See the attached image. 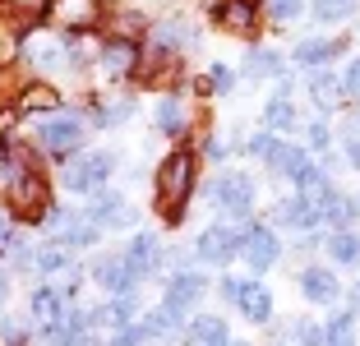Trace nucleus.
<instances>
[{"instance_id": "1", "label": "nucleus", "mask_w": 360, "mask_h": 346, "mask_svg": "<svg viewBox=\"0 0 360 346\" xmlns=\"http://www.w3.org/2000/svg\"><path fill=\"white\" fill-rule=\"evenodd\" d=\"M190 185H194V158L190 153L167 158L158 167V208L167 212V217H176L180 203H185V194H190Z\"/></svg>"}, {"instance_id": "2", "label": "nucleus", "mask_w": 360, "mask_h": 346, "mask_svg": "<svg viewBox=\"0 0 360 346\" xmlns=\"http://www.w3.org/2000/svg\"><path fill=\"white\" fill-rule=\"evenodd\" d=\"M46 185H42V176H14V185H10V208L19 212V217H28V222H37V217H46Z\"/></svg>"}, {"instance_id": "3", "label": "nucleus", "mask_w": 360, "mask_h": 346, "mask_svg": "<svg viewBox=\"0 0 360 346\" xmlns=\"http://www.w3.org/2000/svg\"><path fill=\"white\" fill-rule=\"evenodd\" d=\"M111 167H116L111 153H84V158H75L70 167H65V185L70 189H93V185H102V180L111 176Z\"/></svg>"}, {"instance_id": "4", "label": "nucleus", "mask_w": 360, "mask_h": 346, "mask_svg": "<svg viewBox=\"0 0 360 346\" xmlns=\"http://www.w3.org/2000/svg\"><path fill=\"white\" fill-rule=\"evenodd\" d=\"M84 120L79 115H51V120H42V129H37V139H42V148H51V153H70V148L84 143Z\"/></svg>"}, {"instance_id": "5", "label": "nucleus", "mask_w": 360, "mask_h": 346, "mask_svg": "<svg viewBox=\"0 0 360 346\" xmlns=\"http://www.w3.org/2000/svg\"><path fill=\"white\" fill-rule=\"evenodd\" d=\"M208 194H212V203H222V208L236 212V217L255 208V185H250L245 176H222V180H212Z\"/></svg>"}, {"instance_id": "6", "label": "nucleus", "mask_w": 360, "mask_h": 346, "mask_svg": "<svg viewBox=\"0 0 360 346\" xmlns=\"http://www.w3.org/2000/svg\"><path fill=\"white\" fill-rule=\"evenodd\" d=\"M240 254L250 259V268H255V273L273 268V263H277V241H273V231H264V226L245 231V236H240Z\"/></svg>"}, {"instance_id": "7", "label": "nucleus", "mask_w": 360, "mask_h": 346, "mask_svg": "<svg viewBox=\"0 0 360 346\" xmlns=\"http://www.w3.org/2000/svg\"><path fill=\"white\" fill-rule=\"evenodd\" d=\"M93 277H97V286H106V291H116V295H125L129 286H134V273H129L125 254H106V259H97Z\"/></svg>"}, {"instance_id": "8", "label": "nucleus", "mask_w": 360, "mask_h": 346, "mask_svg": "<svg viewBox=\"0 0 360 346\" xmlns=\"http://www.w3.org/2000/svg\"><path fill=\"white\" fill-rule=\"evenodd\" d=\"M199 295H203V277L199 273H176V277H171V286H167V309L180 319L194 300H199Z\"/></svg>"}, {"instance_id": "9", "label": "nucleus", "mask_w": 360, "mask_h": 346, "mask_svg": "<svg viewBox=\"0 0 360 346\" xmlns=\"http://www.w3.org/2000/svg\"><path fill=\"white\" fill-rule=\"evenodd\" d=\"M88 217H93L97 226H134V208H129L120 194H97Z\"/></svg>"}, {"instance_id": "10", "label": "nucleus", "mask_w": 360, "mask_h": 346, "mask_svg": "<svg viewBox=\"0 0 360 346\" xmlns=\"http://www.w3.org/2000/svg\"><path fill=\"white\" fill-rule=\"evenodd\" d=\"M199 254H203L208 263H226L231 254H240V236H236L231 226H212V231H203Z\"/></svg>"}, {"instance_id": "11", "label": "nucleus", "mask_w": 360, "mask_h": 346, "mask_svg": "<svg viewBox=\"0 0 360 346\" xmlns=\"http://www.w3.org/2000/svg\"><path fill=\"white\" fill-rule=\"evenodd\" d=\"M236 305L245 309V319H250V323H268V319H273V295H268L264 286H255V282L236 291Z\"/></svg>"}, {"instance_id": "12", "label": "nucleus", "mask_w": 360, "mask_h": 346, "mask_svg": "<svg viewBox=\"0 0 360 346\" xmlns=\"http://www.w3.org/2000/svg\"><path fill=\"white\" fill-rule=\"evenodd\" d=\"M300 291H305L314 305H328V300H338V277H333L328 268H305V277H300Z\"/></svg>"}, {"instance_id": "13", "label": "nucleus", "mask_w": 360, "mask_h": 346, "mask_svg": "<svg viewBox=\"0 0 360 346\" xmlns=\"http://www.w3.org/2000/svg\"><path fill=\"white\" fill-rule=\"evenodd\" d=\"M23 51H28V65H32V70L51 74V70H60V51H65V46L56 42V37H28V46H23Z\"/></svg>"}, {"instance_id": "14", "label": "nucleus", "mask_w": 360, "mask_h": 346, "mask_svg": "<svg viewBox=\"0 0 360 346\" xmlns=\"http://www.w3.org/2000/svg\"><path fill=\"white\" fill-rule=\"evenodd\" d=\"M125 263H129V273H134V282H139V277H148L153 268H158V236H139V241L129 245Z\"/></svg>"}, {"instance_id": "15", "label": "nucleus", "mask_w": 360, "mask_h": 346, "mask_svg": "<svg viewBox=\"0 0 360 346\" xmlns=\"http://www.w3.org/2000/svg\"><path fill=\"white\" fill-rule=\"evenodd\" d=\"M217 19H222L226 32H250L255 28V0H222Z\"/></svg>"}, {"instance_id": "16", "label": "nucleus", "mask_w": 360, "mask_h": 346, "mask_svg": "<svg viewBox=\"0 0 360 346\" xmlns=\"http://www.w3.org/2000/svg\"><path fill=\"white\" fill-rule=\"evenodd\" d=\"M190 346H231V337H226V323L217 314H203L199 323L190 328Z\"/></svg>"}, {"instance_id": "17", "label": "nucleus", "mask_w": 360, "mask_h": 346, "mask_svg": "<svg viewBox=\"0 0 360 346\" xmlns=\"http://www.w3.org/2000/svg\"><path fill=\"white\" fill-rule=\"evenodd\" d=\"M323 346H356V314H333L323 328Z\"/></svg>"}, {"instance_id": "18", "label": "nucleus", "mask_w": 360, "mask_h": 346, "mask_svg": "<svg viewBox=\"0 0 360 346\" xmlns=\"http://www.w3.org/2000/svg\"><path fill=\"white\" fill-rule=\"evenodd\" d=\"M46 5L51 0H0V14L5 19H19V23H32V19H42Z\"/></svg>"}, {"instance_id": "19", "label": "nucleus", "mask_w": 360, "mask_h": 346, "mask_svg": "<svg viewBox=\"0 0 360 346\" xmlns=\"http://www.w3.org/2000/svg\"><path fill=\"white\" fill-rule=\"evenodd\" d=\"M129 65H134V46L129 42H106L102 46V70L106 74H125Z\"/></svg>"}, {"instance_id": "20", "label": "nucleus", "mask_w": 360, "mask_h": 346, "mask_svg": "<svg viewBox=\"0 0 360 346\" xmlns=\"http://www.w3.org/2000/svg\"><path fill=\"white\" fill-rule=\"evenodd\" d=\"M273 171L300 180V176L309 171V162H305V153H300V148H277V153H273Z\"/></svg>"}, {"instance_id": "21", "label": "nucleus", "mask_w": 360, "mask_h": 346, "mask_svg": "<svg viewBox=\"0 0 360 346\" xmlns=\"http://www.w3.org/2000/svg\"><path fill=\"white\" fill-rule=\"evenodd\" d=\"M277 222H282V226H309V222H314V203L309 199H286L282 208H277Z\"/></svg>"}, {"instance_id": "22", "label": "nucleus", "mask_w": 360, "mask_h": 346, "mask_svg": "<svg viewBox=\"0 0 360 346\" xmlns=\"http://www.w3.org/2000/svg\"><path fill=\"white\" fill-rule=\"evenodd\" d=\"M245 74H250V79H268V74H282V56H277V51H255L250 60H245Z\"/></svg>"}, {"instance_id": "23", "label": "nucleus", "mask_w": 360, "mask_h": 346, "mask_svg": "<svg viewBox=\"0 0 360 346\" xmlns=\"http://www.w3.org/2000/svg\"><path fill=\"white\" fill-rule=\"evenodd\" d=\"M171 70H176V56H171L167 46H162V51H153L148 60H143V79H148V84H162Z\"/></svg>"}, {"instance_id": "24", "label": "nucleus", "mask_w": 360, "mask_h": 346, "mask_svg": "<svg viewBox=\"0 0 360 346\" xmlns=\"http://www.w3.org/2000/svg\"><path fill=\"white\" fill-rule=\"evenodd\" d=\"M158 129L162 134H180V129H185V111H180L176 97H167V102L158 106Z\"/></svg>"}, {"instance_id": "25", "label": "nucleus", "mask_w": 360, "mask_h": 346, "mask_svg": "<svg viewBox=\"0 0 360 346\" xmlns=\"http://www.w3.org/2000/svg\"><path fill=\"white\" fill-rule=\"evenodd\" d=\"M333 56H338V42H300L296 46L300 65H323V60H333Z\"/></svg>"}, {"instance_id": "26", "label": "nucleus", "mask_w": 360, "mask_h": 346, "mask_svg": "<svg viewBox=\"0 0 360 346\" xmlns=\"http://www.w3.org/2000/svg\"><path fill=\"white\" fill-rule=\"evenodd\" d=\"M328 254H333L338 263H351V259H360V241L351 236V231H338V236L328 241Z\"/></svg>"}, {"instance_id": "27", "label": "nucleus", "mask_w": 360, "mask_h": 346, "mask_svg": "<svg viewBox=\"0 0 360 346\" xmlns=\"http://www.w3.org/2000/svg\"><path fill=\"white\" fill-rule=\"evenodd\" d=\"M319 212H323V217L328 222H351V199H342V194H323V199H319Z\"/></svg>"}, {"instance_id": "28", "label": "nucleus", "mask_w": 360, "mask_h": 346, "mask_svg": "<svg viewBox=\"0 0 360 346\" xmlns=\"http://www.w3.org/2000/svg\"><path fill=\"white\" fill-rule=\"evenodd\" d=\"M158 42H180V46H185V42H194V28H190V23H185V19H171V23H162V28H158Z\"/></svg>"}, {"instance_id": "29", "label": "nucleus", "mask_w": 360, "mask_h": 346, "mask_svg": "<svg viewBox=\"0 0 360 346\" xmlns=\"http://www.w3.org/2000/svg\"><path fill=\"white\" fill-rule=\"evenodd\" d=\"M356 5H360V0H314V14H319V19H347Z\"/></svg>"}, {"instance_id": "30", "label": "nucleus", "mask_w": 360, "mask_h": 346, "mask_svg": "<svg viewBox=\"0 0 360 346\" xmlns=\"http://www.w3.org/2000/svg\"><path fill=\"white\" fill-rule=\"evenodd\" d=\"M291 120H296L291 102H286V97H277V102L268 106V125H273V129H291Z\"/></svg>"}, {"instance_id": "31", "label": "nucleus", "mask_w": 360, "mask_h": 346, "mask_svg": "<svg viewBox=\"0 0 360 346\" xmlns=\"http://www.w3.org/2000/svg\"><path fill=\"white\" fill-rule=\"evenodd\" d=\"M314 102H338V79L333 74H314Z\"/></svg>"}, {"instance_id": "32", "label": "nucleus", "mask_w": 360, "mask_h": 346, "mask_svg": "<svg viewBox=\"0 0 360 346\" xmlns=\"http://www.w3.org/2000/svg\"><path fill=\"white\" fill-rule=\"evenodd\" d=\"M300 10H305V0H273V19H277V23L300 19Z\"/></svg>"}, {"instance_id": "33", "label": "nucleus", "mask_w": 360, "mask_h": 346, "mask_svg": "<svg viewBox=\"0 0 360 346\" xmlns=\"http://www.w3.org/2000/svg\"><path fill=\"white\" fill-rule=\"evenodd\" d=\"M129 314H134V305H129L125 295H120V300L111 305V309H106V323H111V328H129Z\"/></svg>"}, {"instance_id": "34", "label": "nucleus", "mask_w": 360, "mask_h": 346, "mask_svg": "<svg viewBox=\"0 0 360 346\" xmlns=\"http://www.w3.org/2000/svg\"><path fill=\"white\" fill-rule=\"evenodd\" d=\"M32 309H37V319H51L56 309H60V295L56 291H37L32 295Z\"/></svg>"}, {"instance_id": "35", "label": "nucleus", "mask_w": 360, "mask_h": 346, "mask_svg": "<svg viewBox=\"0 0 360 346\" xmlns=\"http://www.w3.org/2000/svg\"><path fill=\"white\" fill-rule=\"evenodd\" d=\"M176 328V314H171L167 305H162L158 314H148V323H143V333H171Z\"/></svg>"}, {"instance_id": "36", "label": "nucleus", "mask_w": 360, "mask_h": 346, "mask_svg": "<svg viewBox=\"0 0 360 346\" xmlns=\"http://www.w3.org/2000/svg\"><path fill=\"white\" fill-rule=\"evenodd\" d=\"M250 153H255V158H264V162H273V153H277L273 134H255V139H250Z\"/></svg>"}, {"instance_id": "37", "label": "nucleus", "mask_w": 360, "mask_h": 346, "mask_svg": "<svg viewBox=\"0 0 360 346\" xmlns=\"http://www.w3.org/2000/svg\"><path fill=\"white\" fill-rule=\"evenodd\" d=\"M129 111H134V102H111V106H102V120L106 125H120Z\"/></svg>"}, {"instance_id": "38", "label": "nucleus", "mask_w": 360, "mask_h": 346, "mask_svg": "<svg viewBox=\"0 0 360 346\" xmlns=\"http://www.w3.org/2000/svg\"><path fill=\"white\" fill-rule=\"evenodd\" d=\"M37 268H42V273H56V268H65V250H42V254H37Z\"/></svg>"}, {"instance_id": "39", "label": "nucleus", "mask_w": 360, "mask_h": 346, "mask_svg": "<svg viewBox=\"0 0 360 346\" xmlns=\"http://www.w3.org/2000/svg\"><path fill=\"white\" fill-rule=\"evenodd\" d=\"M208 84L217 88V93H226V88L236 84V74H231V70H222V65H212V74H208Z\"/></svg>"}, {"instance_id": "40", "label": "nucleus", "mask_w": 360, "mask_h": 346, "mask_svg": "<svg viewBox=\"0 0 360 346\" xmlns=\"http://www.w3.org/2000/svg\"><path fill=\"white\" fill-rule=\"evenodd\" d=\"M111 346H143V328H120V337Z\"/></svg>"}, {"instance_id": "41", "label": "nucleus", "mask_w": 360, "mask_h": 346, "mask_svg": "<svg viewBox=\"0 0 360 346\" xmlns=\"http://www.w3.org/2000/svg\"><path fill=\"white\" fill-rule=\"evenodd\" d=\"M56 97H51V88H32L28 97H23V106H51Z\"/></svg>"}, {"instance_id": "42", "label": "nucleus", "mask_w": 360, "mask_h": 346, "mask_svg": "<svg viewBox=\"0 0 360 346\" xmlns=\"http://www.w3.org/2000/svg\"><path fill=\"white\" fill-rule=\"evenodd\" d=\"M342 88H347V97H360V60L347 70V84H342Z\"/></svg>"}, {"instance_id": "43", "label": "nucleus", "mask_w": 360, "mask_h": 346, "mask_svg": "<svg viewBox=\"0 0 360 346\" xmlns=\"http://www.w3.org/2000/svg\"><path fill=\"white\" fill-rule=\"evenodd\" d=\"M347 158H351V167H360V125H356V134H351V143H347Z\"/></svg>"}, {"instance_id": "44", "label": "nucleus", "mask_w": 360, "mask_h": 346, "mask_svg": "<svg viewBox=\"0 0 360 346\" xmlns=\"http://www.w3.org/2000/svg\"><path fill=\"white\" fill-rule=\"evenodd\" d=\"M309 143H314V148L328 143V125H309Z\"/></svg>"}, {"instance_id": "45", "label": "nucleus", "mask_w": 360, "mask_h": 346, "mask_svg": "<svg viewBox=\"0 0 360 346\" xmlns=\"http://www.w3.org/2000/svg\"><path fill=\"white\" fill-rule=\"evenodd\" d=\"M10 56H14V37L0 28V60H10Z\"/></svg>"}, {"instance_id": "46", "label": "nucleus", "mask_w": 360, "mask_h": 346, "mask_svg": "<svg viewBox=\"0 0 360 346\" xmlns=\"http://www.w3.org/2000/svg\"><path fill=\"white\" fill-rule=\"evenodd\" d=\"M0 245H10V217H0Z\"/></svg>"}, {"instance_id": "47", "label": "nucleus", "mask_w": 360, "mask_h": 346, "mask_svg": "<svg viewBox=\"0 0 360 346\" xmlns=\"http://www.w3.org/2000/svg\"><path fill=\"white\" fill-rule=\"evenodd\" d=\"M65 346H93V337H84V333H79V337H70Z\"/></svg>"}, {"instance_id": "48", "label": "nucleus", "mask_w": 360, "mask_h": 346, "mask_svg": "<svg viewBox=\"0 0 360 346\" xmlns=\"http://www.w3.org/2000/svg\"><path fill=\"white\" fill-rule=\"evenodd\" d=\"M351 314H360V286L351 291Z\"/></svg>"}, {"instance_id": "49", "label": "nucleus", "mask_w": 360, "mask_h": 346, "mask_svg": "<svg viewBox=\"0 0 360 346\" xmlns=\"http://www.w3.org/2000/svg\"><path fill=\"white\" fill-rule=\"evenodd\" d=\"M0 295H5V277H0Z\"/></svg>"}, {"instance_id": "50", "label": "nucleus", "mask_w": 360, "mask_h": 346, "mask_svg": "<svg viewBox=\"0 0 360 346\" xmlns=\"http://www.w3.org/2000/svg\"><path fill=\"white\" fill-rule=\"evenodd\" d=\"M0 153H5V139H0Z\"/></svg>"}]
</instances>
